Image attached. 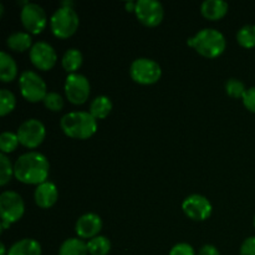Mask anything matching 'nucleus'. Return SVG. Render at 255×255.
Wrapping results in <instances>:
<instances>
[{"label": "nucleus", "instance_id": "nucleus-1", "mask_svg": "<svg viewBox=\"0 0 255 255\" xmlns=\"http://www.w3.org/2000/svg\"><path fill=\"white\" fill-rule=\"evenodd\" d=\"M50 173V162L42 153L30 151L17 157L14 163V176L25 184H39L46 182Z\"/></svg>", "mask_w": 255, "mask_h": 255}, {"label": "nucleus", "instance_id": "nucleus-2", "mask_svg": "<svg viewBox=\"0 0 255 255\" xmlns=\"http://www.w3.org/2000/svg\"><path fill=\"white\" fill-rule=\"evenodd\" d=\"M60 127L70 138L87 139L96 133L97 120L89 111H72L61 117Z\"/></svg>", "mask_w": 255, "mask_h": 255}, {"label": "nucleus", "instance_id": "nucleus-3", "mask_svg": "<svg viewBox=\"0 0 255 255\" xmlns=\"http://www.w3.org/2000/svg\"><path fill=\"white\" fill-rule=\"evenodd\" d=\"M187 44L193 47L199 55L208 59H214L224 52L227 40L223 32L213 27H204L199 30L194 36L188 37Z\"/></svg>", "mask_w": 255, "mask_h": 255}, {"label": "nucleus", "instance_id": "nucleus-4", "mask_svg": "<svg viewBox=\"0 0 255 255\" xmlns=\"http://www.w3.org/2000/svg\"><path fill=\"white\" fill-rule=\"evenodd\" d=\"M80 17L74 7L60 6L50 17V27L52 34L60 39L72 36L79 29Z\"/></svg>", "mask_w": 255, "mask_h": 255}, {"label": "nucleus", "instance_id": "nucleus-5", "mask_svg": "<svg viewBox=\"0 0 255 255\" xmlns=\"http://www.w3.org/2000/svg\"><path fill=\"white\" fill-rule=\"evenodd\" d=\"M129 76L139 85H153L162 76V67L156 60L148 57H138L131 62Z\"/></svg>", "mask_w": 255, "mask_h": 255}, {"label": "nucleus", "instance_id": "nucleus-6", "mask_svg": "<svg viewBox=\"0 0 255 255\" xmlns=\"http://www.w3.org/2000/svg\"><path fill=\"white\" fill-rule=\"evenodd\" d=\"M19 87L22 97L32 104L44 101L45 96L47 95L46 82L37 72L32 70H25L20 74Z\"/></svg>", "mask_w": 255, "mask_h": 255}, {"label": "nucleus", "instance_id": "nucleus-7", "mask_svg": "<svg viewBox=\"0 0 255 255\" xmlns=\"http://www.w3.org/2000/svg\"><path fill=\"white\" fill-rule=\"evenodd\" d=\"M25 213V203L22 197L15 191H4L0 194V216L1 222L11 226L22 218Z\"/></svg>", "mask_w": 255, "mask_h": 255}, {"label": "nucleus", "instance_id": "nucleus-8", "mask_svg": "<svg viewBox=\"0 0 255 255\" xmlns=\"http://www.w3.org/2000/svg\"><path fill=\"white\" fill-rule=\"evenodd\" d=\"M66 99L74 105H84L91 94V85L85 75L75 72L66 76L64 85Z\"/></svg>", "mask_w": 255, "mask_h": 255}, {"label": "nucleus", "instance_id": "nucleus-9", "mask_svg": "<svg viewBox=\"0 0 255 255\" xmlns=\"http://www.w3.org/2000/svg\"><path fill=\"white\" fill-rule=\"evenodd\" d=\"M20 144L26 148H36L44 142L46 136L45 125L37 119H27L20 124L16 131Z\"/></svg>", "mask_w": 255, "mask_h": 255}, {"label": "nucleus", "instance_id": "nucleus-10", "mask_svg": "<svg viewBox=\"0 0 255 255\" xmlns=\"http://www.w3.org/2000/svg\"><path fill=\"white\" fill-rule=\"evenodd\" d=\"M22 26L29 34L37 35L44 31L47 25V15L44 7L36 2H26L20 11Z\"/></svg>", "mask_w": 255, "mask_h": 255}, {"label": "nucleus", "instance_id": "nucleus-11", "mask_svg": "<svg viewBox=\"0 0 255 255\" xmlns=\"http://www.w3.org/2000/svg\"><path fill=\"white\" fill-rule=\"evenodd\" d=\"M182 209L189 219L194 222L207 221L212 216L213 207L209 199L202 194H189L182 202Z\"/></svg>", "mask_w": 255, "mask_h": 255}, {"label": "nucleus", "instance_id": "nucleus-12", "mask_svg": "<svg viewBox=\"0 0 255 255\" xmlns=\"http://www.w3.org/2000/svg\"><path fill=\"white\" fill-rule=\"evenodd\" d=\"M134 14L141 24L153 27L163 20L164 9L158 0H137Z\"/></svg>", "mask_w": 255, "mask_h": 255}, {"label": "nucleus", "instance_id": "nucleus-13", "mask_svg": "<svg viewBox=\"0 0 255 255\" xmlns=\"http://www.w3.org/2000/svg\"><path fill=\"white\" fill-rule=\"evenodd\" d=\"M29 57L31 64L41 71L51 70L57 61V54L54 46L42 40L34 42L32 47L30 49Z\"/></svg>", "mask_w": 255, "mask_h": 255}, {"label": "nucleus", "instance_id": "nucleus-14", "mask_svg": "<svg viewBox=\"0 0 255 255\" xmlns=\"http://www.w3.org/2000/svg\"><path fill=\"white\" fill-rule=\"evenodd\" d=\"M102 229V219L96 213H85L76 221L75 232L77 238L92 239L99 236Z\"/></svg>", "mask_w": 255, "mask_h": 255}, {"label": "nucleus", "instance_id": "nucleus-15", "mask_svg": "<svg viewBox=\"0 0 255 255\" xmlns=\"http://www.w3.org/2000/svg\"><path fill=\"white\" fill-rule=\"evenodd\" d=\"M35 203L42 209H49L54 206L59 199V191L56 184L52 182H44V183L36 186L34 192Z\"/></svg>", "mask_w": 255, "mask_h": 255}, {"label": "nucleus", "instance_id": "nucleus-16", "mask_svg": "<svg viewBox=\"0 0 255 255\" xmlns=\"http://www.w3.org/2000/svg\"><path fill=\"white\" fill-rule=\"evenodd\" d=\"M228 2L224 0H204L201 5V12L206 19L217 21L228 12Z\"/></svg>", "mask_w": 255, "mask_h": 255}, {"label": "nucleus", "instance_id": "nucleus-17", "mask_svg": "<svg viewBox=\"0 0 255 255\" xmlns=\"http://www.w3.org/2000/svg\"><path fill=\"white\" fill-rule=\"evenodd\" d=\"M41 246L36 239L32 238L20 239L7 251V255H41Z\"/></svg>", "mask_w": 255, "mask_h": 255}, {"label": "nucleus", "instance_id": "nucleus-18", "mask_svg": "<svg viewBox=\"0 0 255 255\" xmlns=\"http://www.w3.org/2000/svg\"><path fill=\"white\" fill-rule=\"evenodd\" d=\"M6 45L10 50L16 52H24L32 47L31 34L27 31H14L6 37Z\"/></svg>", "mask_w": 255, "mask_h": 255}, {"label": "nucleus", "instance_id": "nucleus-19", "mask_svg": "<svg viewBox=\"0 0 255 255\" xmlns=\"http://www.w3.org/2000/svg\"><path fill=\"white\" fill-rule=\"evenodd\" d=\"M17 76V65L6 51L0 52V79L2 82H11Z\"/></svg>", "mask_w": 255, "mask_h": 255}, {"label": "nucleus", "instance_id": "nucleus-20", "mask_svg": "<svg viewBox=\"0 0 255 255\" xmlns=\"http://www.w3.org/2000/svg\"><path fill=\"white\" fill-rule=\"evenodd\" d=\"M112 111V101L109 96L100 95L95 97L90 104V114L96 120H104L111 114Z\"/></svg>", "mask_w": 255, "mask_h": 255}, {"label": "nucleus", "instance_id": "nucleus-21", "mask_svg": "<svg viewBox=\"0 0 255 255\" xmlns=\"http://www.w3.org/2000/svg\"><path fill=\"white\" fill-rule=\"evenodd\" d=\"M82 62H84V56H82V52L80 51L76 47H71V49H67L64 52L61 59V65L64 67V70L69 74H75L77 72V70L81 67Z\"/></svg>", "mask_w": 255, "mask_h": 255}, {"label": "nucleus", "instance_id": "nucleus-22", "mask_svg": "<svg viewBox=\"0 0 255 255\" xmlns=\"http://www.w3.org/2000/svg\"><path fill=\"white\" fill-rule=\"evenodd\" d=\"M87 243L81 238H67L60 246L59 255H87Z\"/></svg>", "mask_w": 255, "mask_h": 255}, {"label": "nucleus", "instance_id": "nucleus-23", "mask_svg": "<svg viewBox=\"0 0 255 255\" xmlns=\"http://www.w3.org/2000/svg\"><path fill=\"white\" fill-rule=\"evenodd\" d=\"M87 251L90 255H107L111 251V242L107 237L97 236L87 242Z\"/></svg>", "mask_w": 255, "mask_h": 255}, {"label": "nucleus", "instance_id": "nucleus-24", "mask_svg": "<svg viewBox=\"0 0 255 255\" xmlns=\"http://www.w3.org/2000/svg\"><path fill=\"white\" fill-rule=\"evenodd\" d=\"M237 41L246 49L255 47V24H247L237 32Z\"/></svg>", "mask_w": 255, "mask_h": 255}, {"label": "nucleus", "instance_id": "nucleus-25", "mask_svg": "<svg viewBox=\"0 0 255 255\" xmlns=\"http://www.w3.org/2000/svg\"><path fill=\"white\" fill-rule=\"evenodd\" d=\"M19 143V137L14 132L4 131L0 134V149H1V153H11V152H14L17 148Z\"/></svg>", "mask_w": 255, "mask_h": 255}, {"label": "nucleus", "instance_id": "nucleus-26", "mask_svg": "<svg viewBox=\"0 0 255 255\" xmlns=\"http://www.w3.org/2000/svg\"><path fill=\"white\" fill-rule=\"evenodd\" d=\"M15 106H16L15 95L7 89L0 90V115L6 116L7 114L14 111Z\"/></svg>", "mask_w": 255, "mask_h": 255}, {"label": "nucleus", "instance_id": "nucleus-27", "mask_svg": "<svg viewBox=\"0 0 255 255\" xmlns=\"http://www.w3.org/2000/svg\"><path fill=\"white\" fill-rule=\"evenodd\" d=\"M224 87H226L227 95L232 99H243L244 94L247 91L244 82L241 81L239 79H236V77L227 80Z\"/></svg>", "mask_w": 255, "mask_h": 255}, {"label": "nucleus", "instance_id": "nucleus-28", "mask_svg": "<svg viewBox=\"0 0 255 255\" xmlns=\"http://www.w3.org/2000/svg\"><path fill=\"white\" fill-rule=\"evenodd\" d=\"M14 174V166L6 154H0V186H6Z\"/></svg>", "mask_w": 255, "mask_h": 255}, {"label": "nucleus", "instance_id": "nucleus-29", "mask_svg": "<svg viewBox=\"0 0 255 255\" xmlns=\"http://www.w3.org/2000/svg\"><path fill=\"white\" fill-rule=\"evenodd\" d=\"M44 105L47 110L52 112H59L61 111V109L64 107V99H62L61 95L59 92L50 91L47 92V95L44 99Z\"/></svg>", "mask_w": 255, "mask_h": 255}, {"label": "nucleus", "instance_id": "nucleus-30", "mask_svg": "<svg viewBox=\"0 0 255 255\" xmlns=\"http://www.w3.org/2000/svg\"><path fill=\"white\" fill-rule=\"evenodd\" d=\"M169 255H197L194 248L188 243H177L169 251Z\"/></svg>", "mask_w": 255, "mask_h": 255}, {"label": "nucleus", "instance_id": "nucleus-31", "mask_svg": "<svg viewBox=\"0 0 255 255\" xmlns=\"http://www.w3.org/2000/svg\"><path fill=\"white\" fill-rule=\"evenodd\" d=\"M242 100H243V105L246 106V109L255 114V86L247 89Z\"/></svg>", "mask_w": 255, "mask_h": 255}, {"label": "nucleus", "instance_id": "nucleus-32", "mask_svg": "<svg viewBox=\"0 0 255 255\" xmlns=\"http://www.w3.org/2000/svg\"><path fill=\"white\" fill-rule=\"evenodd\" d=\"M241 255H255V237H249L242 243Z\"/></svg>", "mask_w": 255, "mask_h": 255}, {"label": "nucleus", "instance_id": "nucleus-33", "mask_svg": "<svg viewBox=\"0 0 255 255\" xmlns=\"http://www.w3.org/2000/svg\"><path fill=\"white\" fill-rule=\"evenodd\" d=\"M197 255H221V253H219V251L214 246H212V244H206V246H203L199 249L198 254Z\"/></svg>", "mask_w": 255, "mask_h": 255}, {"label": "nucleus", "instance_id": "nucleus-34", "mask_svg": "<svg viewBox=\"0 0 255 255\" xmlns=\"http://www.w3.org/2000/svg\"><path fill=\"white\" fill-rule=\"evenodd\" d=\"M125 6H126L127 11H134V9H136V1H127L125 4Z\"/></svg>", "mask_w": 255, "mask_h": 255}, {"label": "nucleus", "instance_id": "nucleus-35", "mask_svg": "<svg viewBox=\"0 0 255 255\" xmlns=\"http://www.w3.org/2000/svg\"><path fill=\"white\" fill-rule=\"evenodd\" d=\"M0 255H7L6 247H5V244H4V243L0 244Z\"/></svg>", "mask_w": 255, "mask_h": 255}, {"label": "nucleus", "instance_id": "nucleus-36", "mask_svg": "<svg viewBox=\"0 0 255 255\" xmlns=\"http://www.w3.org/2000/svg\"><path fill=\"white\" fill-rule=\"evenodd\" d=\"M253 223H254V228H255V216H254V222H253Z\"/></svg>", "mask_w": 255, "mask_h": 255}]
</instances>
